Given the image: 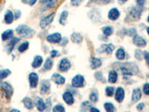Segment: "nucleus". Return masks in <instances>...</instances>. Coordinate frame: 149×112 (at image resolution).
Here are the masks:
<instances>
[{"label":"nucleus","instance_id":"nucleus-22","mask_svg":"<svg viewBox=\"0 0 149 112\" xmlns=\"http://www.w3.org/2000/svg\"><path fill=\"white\" fill-rule=\"evenodd\" d=\"M24 103V105L26 106V108L28 110H31L34 108V103L33 101L32 100V99H30L29 97H26V98L23 99L22 100Z\"/></svg>","mask_w":149,"mask_h":112},{"label":"nucleus","instance_id":"nucleus-43","mask_svg":"<svg viewBox=\"0 0 149 112\" xmlns=\"http://www.w3.org/2000/svg\"><path fill=\"white\" fill-rule=\"evenodd\" d=\"M22 1L23 2H25V3H26V4H28L30 5H33L35 3L37 0H22Z\"/></svg>","mask_w":149,"mask_h":112},{"label":"nucleus","instance_id":"nucleus-21","mask_svg":"<svg viewBox=\"0 0 149 112\" xmlns=\"http://www.w3.org/2000/svg\"><path fill=\"white\" fill-rule=\"evenodd\" d=\"M71 39H72L73 42H74V43H80L83 40V37L82 36L80 35V34L74 32V33H73L71 35Z\"/></svg>","mask_w":149,"mask_h":112},{"label":"nucleus","instance_id":"nucleus-15","mask_svg":"<svg viewBox=\"0 0 149 112\" xmlns=\"http://www.w3.org/2000/svg\"><path fill=\"white\" fill-rule=\"evenodd\" d=\"M102 61L100 58L96 57L91 58V68L92 69H96L102 66Z\"/></svg>","mask_w":149,"mask_h":112},{"label":"nucleus","instance_id":"nucleus-49","mask_svg":"<svg viewBox=\"0 0 149 112\" xmlns=\"http://www.w3.org/2000/svg\"><path fill=\"white\" fill-rule=\"evenodd\" d=\"M144 58H145V60H146V62L148 63V53L147 52H145V57Z\"/></svg>","mask_w":149,"mask_h":112},{"label":"nucleus","instance_id":"nucleus-16","mask_svg":"<svg viewBox=\"0 0 149 112\" xmlns=\"http://www.w3.org/2000/svg\"><path fill=\"white\" fill-rule=\"evenodd\" d=\"M50 89V83L49 81L43 80L41 83V87H40V92L43 94H45Z\"/></svg>","mask_w":149,"mask_h":112},{"label":"nucleus","instance_id":"nucleus-45","mask_svg":"<svg viewBox=\"0 0 149 112\" xmlns=\"http://www.w3.org/2000/svg\"><path fill=\"white\" fill-rule=\"evenodd\" d=\"M136 1L139 6H143L146 2V0H136Z\"/></svg>","mask_w":149,"mask_h":112},{"label":"nucleus","instance_id":"nucleus-37","mask_svg":"<svg viewBox=\"0 0 149 112\" xmlns=\"http://www.w3.org/2000/svg\"><path fill=\"white\" fill-rule=\"evenodd\" d=\"M91 105H92L88 102H84V103H82V105H81V110L86 111V110H90V108H91Z\"/></svg>","mask_w":149,"mask_h":112},{"label":"nucleus","instance_id":"nucleus-19","mask_svg":"<svg viewBox=\"0 0 149 112\" xmlns=\"http://www.w3.org/2000/svg\"><path fill=\"white\" fill-rule=\"evenodd\" d=\"M14 19V14L12 13L11 11L8 10L5 14V22L6 24H11L13 23V20Z\"/></svg>","mask_w":149,"mask_h":112},{"label":"nucleus","instance_id":"nucleus-33","mask_svg":"<svg viewBox=\"0 0 149 112\" xmlns=\"http://www.w3.org/2000/svg\"><path fill=\"white\" fill-rule=\"evenodd\" d=\"M28 45H29V43L28 42H24L21 44V45L18 47V50L20 52H23L26 50H27L28 48Z\"/></svg>","mask_w":149,"mask_h":112},{"label":"nucleus","instance_id":"nucleus-6","mask_svg":"<svg viewBox=\"0 0 149 112\" xmlns=\"http://www.w3.org/2000/svg\"><path fill=\"white\" fill-rule=\"evenodd\" d=\"M55 13H52L49 16L45 17L43 19V20L40 21V26L42 28H44L46 26H48L49 24L51 23V22L53 21L54 18H55Z\"/></svg>","mask_w":149,"mask_h":112},{"label":"nucleus","instance_id":"nucleus-9","mask_svg":"<svg viewBox=\"0 0 149 112\" xmlns=\"http://www.w3.org/2000/svg\"><path fill=\"white\" fill-rule=\"evenodd\" d=\"M29 84L31 87L32 88H34L38 85V81H39V78H38V76L36 73H32L29 74Z\"/></svg>","mask_w":149,"mask_h":112},{"label":"nucleus","instance_id":"nucleus-40","mask_svg":"<svg viewBox=\"0 0 149 112\" xmlns=\"http://www.w3.org/2000/svg\"><path fill=\"white\" fill-rule=\"evenodd\" d=\"M95 77H96L98 80L99 81L102 80L104 82V79L103 78V75H102V73H101V72H97V73H96V74H95Z\"/></svg>","mask_w":149,"mask_h":112},{"label":"nucleus","instance_id":"nucleus-24","mask_svg":"<svg viewBox=\"0 0 149 112\" xmlns=\"http://www.w3.org/2000/svg\"><path fill=\"white\" fill-rule=\"evenodd\" d=\"M13 36V30L8 29L5 31L2 34V40H7L11 38Z\"/></svg>","mask_w":149,"mask_h":112},{"label":"nucleus","instance_id":"nucleus-4","mask_svg":"<svg viewBox=\"0 0 149 112\" xmlns=\"http://www.w3.org/2000/svg\"><path fill=\"white\" fill-rule=\"evenodd\" d=\"M0 87L5 92L7 97L8 99H10L11 96L13 95V92H14V90H13V87H12L11 85L9 83L4 82H2L0 84Z\"/></svg>","mask_w":149,"mask_h":112},{"label":"nucleus","instance_id":"nucleus-27","mask_svg":"<svg viewBox=\"0 0 149 112\" xmlns=\"http://www.w3.org/2000/svg\"><path fill=\"white\" fill-rule=\"evenodd\" d=\"M11 73V72L10 70H0V80H2L5 78H6V77H8Z\"/></svg>","mask_w":149,"mask_h":112},{"label":"nucleus","instance_id":"nucleus-34","mask_svg":"<svg viewBox=\"0 0 149 112\" xmlns=\"http://www.w3.org/2000/svg\"><path fill=\"white\" fill-rule=\"evenodd\" d=\"M104 46H105L104 48V52H105L107 54H108V55L111 54L113 50L114 49V46L113 45V44H108V45H104Z\"/></svg>","mask_w":149,"mask_h":112},{"label":"nucleus","instance_id":"nucleus-13","mask_svg":"<svg viewBox=\"0 0 149 112\" xmlns=\"http://www.w3.org/2000/svg\"><path fill=\"white\" fill-rule=\"evenodd\" d=\"M63 99L64 102L68 105H73L74 102V96L70 92H66L63 93Z\"/></svg>","mask_w":149,"mask_h":112},{"label":"nucleus","instance_id":"nucleus-29","mask_svg":"<svg viewBox=\"0 0 149 112\" xmlns=\"http://www.w3.org/2000/svg\"><path fill=\"white\" fill-rule=\"evenodd\" d=\"M104 109H105L107 111L112 112L116 111V108H115V106H114L112 103H110V102H105L104 105Z\"/></svg>","mask_w":149,"mask_h":112},{"label":"nucleus","instance_id":"nucleus-17","mask_svg":"<svg viewBox=\"0 0 149 112\" xmlns=\"http://www.w3.org/2000/svg\"><path fill=\"white\" fill-rule=\"evenodd\" d=\"M141 96L142 92L140 91V89L136 88L133 90V93H132V100H133V102H136L139 101L140 98H141Z\"/></svg>","mask_w":149,"mask_h":112},{"label":"nucleus","instance_id":"nucleus-8","mask_svg":"<svg viewBox=\"0 0 149 112\" xmlns=\"http://www.w3.org/2000/svg\"><path fill=\"white\" fill-rule=\"evenodd\" d=\"M133 42L136 46H137L139 47H144L147 44V41L145 38L142 37L141 36L136 35V34L133 37Z\"/></svg>","mask_w":149,"mask_h":112},{"label":"nucleus","instance_id":"nucleus-2","mask_svg":"<svg viewBox=\"0 0 149 112\" xmlns=\"http://www.w3.org/2000/svg\"><path fill=\"white\" fill-rule=\"evenodd\" d=\"M120 68L123 75L132 76L138 72V67L133 63H122L120 65Z\"/></svg>","mask_w":149,"mask_h":112},{"label":"nucleus","instance_id":"nucleus-36","mask_svg":"<svg viewBox=\"0 0 149 112\" xmlns=\"http://www.w3.org/2000/svg\"><path fill=\"white\" fill-rule=\"evenodd\" d=\"M90 100L93 102H98V94H97V93L96 92L91 93L90 96Z\"/></svg>","mask_w":149,"mask_h":112},{"label":"nucleus","instance_id":"nucleus-42","mask_svg":"<svg viewBox=\"0 0 149 112\" xmlns=\"http://www.w3.org/2000/svg\"><path fill=\"white\" fill-rule=\"evenodd\" d=\"M148 88H149V84L148 83H145V85L143 86V92L145 94L148 95L149 91H148Z\"/></svg>","mask_w":149,"mask_h":112},{"label":"nucleus","instance_id":"nucleus-28","mask_svg":"<svg viewBox=\"0 0 149 112\" xmlns=\"http://www.w3.org/2000/svg\"><path fill=\"white\" fill-rule=\"evenodd\" d=\"M52 66H53V61L50 58H48L45 60V62L44 64V69L46 70H49L51 69Z\"/></svg>","mask_w":149,"mask_h":112},{"label":"nucleus","instance_id":"nucleus-39","mask_svg":"<svg viewBox=\"0 0 149 112\" xmlns=\"http://www.w3.org/2000/svg\"><path fill=\"white\" fill-rule=\"evenodd\" d=\"M135 57L139 60V61H141L142 58H144L143 55V52L141 51V50H136L135 52Z\"/></svg>","mask_w":149,"mask_h":112},{"label":"nucleus","instance_id":"nucleus-52","mask_svg":"<svg viewBox=\"0 0 149 112\" xmlns=\"http://www.w3.org/2000/svg\"><path fill=\"white\" fill-rule=\"evenodd\" d=\"M121 1H122V2H127L128 0H121Z\"/></svg>","mask_w":149,"mask_h":112},{"label":"nucleus","instance_id":"nucleus-35","mask_svg":"<svg viewBox=\"0 0 149 112\" xmlns=\"http://www.w3.org/2000/svg\"><path fill=\"white\" fill-rule=\"evenodd\" d=\"M105 92H106V95L107 96H112L114 93V87H107L105 89Z\"/></svg>","mask_w":149,"mask_h":112},{"label":"nucleus","instance_id":"nucleus-10","mask_svg":"<svg viewBox=\"0 0 149 112\" xmlns=\"http://www.w3.org/2000/svg\"><path fill=\"white\" fill-rule=\"evenodd\" d=\"M125 97V91L121 87L116 89V93H115V99L118 102H122Z\"/></svg>","mask_w":149,"mask_h":112},{"label":"nucleus","instance_id":"nucleus-5","mask_svg":"<svg viewBox=\"0 0 149 112\" xmlns=\"http://www.w3.org/2000/svg\"><path fill=\"white\" fill-rule=\"evenodd\" d=\"M71 67V63L70 61L67 58H63L61 61V62L59 63V70H61V72H67L69 70Z\"/></svg>","mask_w":149,"mask_h":112},{"label":"nucleus","instance_id":"nucleus-41","mask_svg":"<svg viewBox=\"0 0 149 112\" xmlns=\"http://www.w3.org/2000/svg\"><path fill=\"white\" fill-rule=\"evenodd\" d=\"M83 0H71V4L73 6H78L82 2Z\"/></svg>","mask_w":149,"mask_h":112},{"label":"nucleus","instance_id":"nucleus-44","mask_svg":"<svg viewBox=\"0 0 149 112\" xmlns=\"http://www.w3.org/2000/svg\"><path fill=\"white\" fill-rule=\"evenodd\" d=\"M58 55H60V54L58 53V51H57V50H52V51L51 52V58H55L56 56H58Z\"/></svg>","mask_w":149,"mask_h":112},{"label":"nucleus","instance_id":"nucleus-47","mask_svg":"<svg viewBox=\"0 0 149 112\" xmlns=\"http://www.w3.org/2000/svg\"><path fill=\"white\" fill-rule=\"evenodd\" d=\"M90 111H92V112H94V111L99 112V111H100L98 110V109H97V108H93V107H91V108H90Z\"/></svg>","mask_w":149,"mask_h":112},{"label":"nucleus","instance_id":"nucleus-1","mask_svg":"<svg viewBox=\"0 0 149 112\" xmlns=\"http://www.w3.org/2000/svg\"><path fill=\"white\" fill-rule=\"evenodd\" d=\"M16 31L20 37L24 38H30L35 34V31L26 25H20L16 28Z\"/></svg>","mask_w":149,"mask_h":112},{"label":"nucleus","instance_id":"nucleus-3","mask_svg":"<svg viewBox=\"0 0 149 112\" xmlns=\"http://www.w3.org/2000/svg\"><path fill=\"white\" fill-rule=\"evenodd\" d=\"M72 85L74 87H82L84 85V78L81 75H76L72 80Z\"/></svg>","mask_w":149,"mask_h":112},{"label":"nucleus","instance_id":"nucleus-18","mask_svg":"<svg viewBox=\"0 0 149 112\" xmlns=\"http://www.w3.org/2000/svg\"><path fill=\"white\" fill-rule=\"evenodd\" d=\"M43 59L42 56H40V55H37V56H35V58L34 59L33 62H32V67H33L34 68H38V67L41 66L42 63H43Z\"/></svg>","mask_w":149,"mask_h":112},{"label":"nucleus","instance_id":"nucleus-32","mask_svg":"<svg viewBox=\"0 0 149 112\" xmlns=\"http://www.w3.org/2000/svg\"><path fill=\"white\" fill-rule=\"evenodd\" d=\"M113 28L111 26H106V27H104V28H103V32H104V35L107 36V37L111 35L112 33H113Z\"/></svg>","mask_w":149,"mask_h":112},{"label":"nucleus","instance_id":"nucleus-12","mask_svg":"<svg viewBox=\"0 0 149 112\" xmlns=\"http://www.w3.org/2000/svg\"><path fill=\"white\" fill-rule=\"evenodd\" d=\"M51 79L54 82L57 84V85H63L65 83V81H66L64 77L62 76L61 75L57 74V73H55V74L52 75Z\"/></svg>","mask_w":149,"mask_h":112},{"label":"nucleus","instance_id":"nucleus-50","mask_svg":"<svg viewBox=\"0 0 149 112\" xmlns=\"http://www.w3.org/2000/svg\"><path fill=\"white\" fill-rule=\"evenodd\" d=\"M102 2H103L104 3H109L110 2V0H102Z\"/></svg>","mask_w":149,"mask_h":112},{"label":"nucleus","instance_id":"nucleus-20","mask_svg":"<svg viewBox=\"0 0 149 112\" xmlns=\"http://www.w3.org/2000/svg\"><path fill=\"white\" fill-rule=\"evenodd\" d=\"M118 79V74L116 73V70H111L110 71L109 73V76H108V81L109 82L113 84V83H116V81H117Z\"/></svg>","mask_w":149,"mask_h":112},{"label":"nucleus","instance_id":"nucleus-31","mask_svg":"<svg viewBox=\"0 0 149 112\" xmlns=\"http://www.w3.org/2000/svg\"><path fill=\"white\" fill-rule=\"evenodd\" d=\"M57 0H40V2L43 4H45L49 8H51V7H53L54 5H55V3L57 2Z\"/></svg>","mask_w":149,"mask_h":112},{"label":"nucleus","instance_id":"nucleus-30","mask_svg":"<svg viewBox=\"0 0 149 112\" xmlns=\"http://www.w3.org/2000/svg\"><path fill=\"white\" fill-rule=\"evenodd\" d=\"M20 41V39L19 38H17V37H14V39H12V40L11 41V43H9V46H10V49H8V53H10L13 50V49H14V46L16 45V43H18V42Z\"/></svg>","mask_w":149,"mask_h":112},{"label":"nucleus","instance_id":"nucleus-48","mask_svg":"<svg viewBox=\"0 0 149 112\" xmlns=\"http://www.w3.org/2000/svg\"><path fill=\"white\" fill-rule=\"evenodd\" d=\"M20 14H21V13H20V11H16V14H15V17H15V19H17V18L20 17Z\"/></svg>","mask_w":149,"mask_h":112},{"label":"nucleus","instance_id":"nucleus-46","mask_svg":"<svg viewBox=\"0 0 149 112\" xmlns=\"http://www.w3.org/2000/svg\"><path fill=\"white\" fill-rule=\"evenodd\" d=\"M144 106H145V104H144L143 102L139 103V104L137 105V106H136V109L139 111H142L144 108Z\"/></svg>","mask_w":149,"mask_h":112},{"label":"nucleus","instance_id":"nucleus-11","mask_svg":"<svg viewBox=\"0 0 149 112\" xmlns=\"http://www.w3.org/2000/svg\"><path fill=\"white\" fill-rule=\"evenodd\" d=\"M120 16V12L116 8H112L108 13V18L110 20H116Z\"/></svg>","mask_w":149,"mask_h":112},{"label":"nucleus","instance_id":"nucleus-14","mask_svg":"<svg viewBox=\"0 0 149 112\" xmlns=\"http://www.w3.org/2000/svg\"><path fill=\"white\" fill-rule=\"evenodd\" d=\"M142 14V8L139 7H134L131 9V12H130V15L133 17L134 19H139L141 16Z\"/></svg>","mask_w":149,"mask_h":112},{"label":"nucleus","instance_id":"nucleus-25","mask_svg":"<svg viewBox=\"0 0 149 112\" xmlns=\"http://www.w3.org/2000/svg\"><path fill=\"white\" fill-rule=\"evenodd\" d=\"M67 17H68V11H63L61 14V17H60V20H59L60 23L64 26L65 24H66V22H67Z\"/></svg>","mask_w":149,"mask_h":112},{"label":"nucleus","instance_id":"nucleus-7","mask_svg":"<svg viewBox=\"0 0 149 112\" xmlns=\"http://www.w3.org/2000/svg\"><path fill=\"white\" fill-rule=\"evenodd\" d=\"M61 39H62L61 34L60 33H58V32L49 34L46 37V40H47L48 41L52 43H60L61 41Z\"/></svg>","mask_w":149,"mask_h":112},{"label":"nucleus","instance_id":"nucleus-38","mask_svg":"<svg viewBox=\"0 0 149 112\" xmlns=\"http://www.w3.org/2000/svg\"><path fill=\"white\" fill-rule=\"evenodd\" d=\"M53 111L55 112H64L65 111V108H63L61 105H55V107L53 108Z\"/></svg>","mask_w":149,"mask_h":112},{"label":"nucleus","instance_id":"nucleus-26","mask_svg":"<svg viewBox=\"0 0 149 112\" xmlns=\"http://www.w3.org/2000/svg\"><path fill=\"white\" fill-rule=\"evenodd\" d=\"M116 56L118 59L119 60H123L125 57V50L122 48H119V49H117V51L116 52Z\"/></svg>","mask_w":149,"mask_h":112},{"label":"nucleus","instance_id":"nucleus-51","mask_svg":"<svg viewBox=\"0 0 149 112\" xmlns=\"http://www.w3.org/2000/svg\"><path fill=\"white\" fill-rule=\"evenodd\" d=\"M11 111H20V110H16V109H13V110H11Z\"/></svg>","mask_w":149,"mask_h":112},{"label":"nucleus","instance_id":"nucleus-23","mask_svg":"<svg viewBox=\"0 0 149 112\" xmlns=\"http://www.w3.org/2000/svg\"><path fill=\"white\" fill-rule=\"evenodd\" d=\"M36 105H37V110L40 111H43L45 109V104L43 100L40 98H37V102H36Z\"/></svg>","mask_w":149,"mask_h":112}]
</instances>
